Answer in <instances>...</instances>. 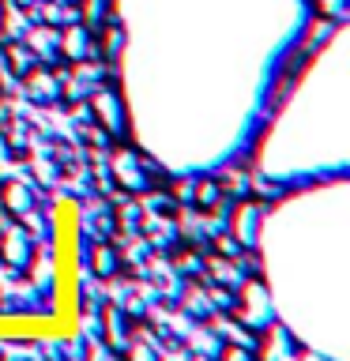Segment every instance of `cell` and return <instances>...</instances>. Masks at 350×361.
<instances>
[{"mask_svg":"<svg viewBox=\"0 0 350 361\" xmlns=\"http://www.w3.org/2000/svg\"><path fill=\"white\" fill-rule=\"evenodd\" d=\"M0 264H4L8 271H23L27 275L30 264H34V237L23 233L19 226H11V230L0 233Z\"/></svg>","mask_w":350,"mask_h":361,"instance_id":"cell-1","label":"cell"},{"mask_svg":"<svg viewBox=\"0 0 350 361\" xmlns=\"http://www.w3.org/2000/svg\"><path fill=\"white\" fill-rule=\"evenodd\" d=\"M0 207H4L11 219H19L23 211H30V207H38L34 203V192L27 185H19V180H0Z\"/></svg>","mask_w":350,"mask_h":361,"instance_id":"cell-2","label":"cell"},{"mask_svg":"<svg viewBox=\"0 0 350 361\" xmlns=\"http://www.w3.org/2000/svg\"><path fill=\"white\" fill-rule=\"evenodd\" d=\"M215 357L219 361H256V350L245 346V343H219Z\"/></svg>","mask_w":350,"mask_h":361,"instance_id":"cell-3","label":"cell"},{"mask_svg":"<svg viewBox=\"0 0 350 361\" xmlns=\"http://www.w3.org/2000/svg\"><path fill=\"white\" fill-rule=\"evenodd\" d=\"M16 361H30V357H16Z\"/></svg>","mask_w":350,"mask_h":361,"instance_id":"cell-6","label":"cell"},{"mask_svg":"<svg viewBox=\"0 0 350 361\" xmlns=\"http://www.w3.org/2000/svg\"><path fill=\"white\" fill-rule=\"evenodd\" d=\"M316 11L327 19V23H335V19H343V8H346V0H313Z\"/></svg>","mask_w":350,"mask_h":361,"instance_id":"cell-5","label":"cell"},{"mask_svg":"<svg viewBox=\"0 0 350 361\" xmlns=\"http://www.w3.org/2000/svg\"><path fill=\"white\" fill-rule=\"evenodd\" d=\"M121 357H124V361H158V357H155V350L147 346V343H135V338L121 350Z\"/></svg>","mask_w":350,"mask_h":361,"instance_id":"cell-4","label":"cell"}]
</instances>
